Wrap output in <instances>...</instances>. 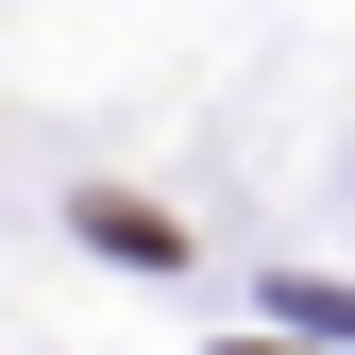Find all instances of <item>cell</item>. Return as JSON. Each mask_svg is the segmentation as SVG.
<instances>
[{"instance_id":"cell-1","label":"cell","mask_w":355,"mask_h":355,"mask_svg":"<svg viewBox=\"0 0 355 355\" xmlns=\"http://www.w3.org/2000/svg\"><path fill=\"white\" fill-rule=\"evenodd\" d=\"M85 237H102V254H136V271H169V220H153V203H85Z\"/></svg>"}]
</instances>
